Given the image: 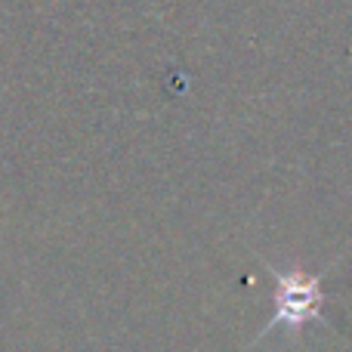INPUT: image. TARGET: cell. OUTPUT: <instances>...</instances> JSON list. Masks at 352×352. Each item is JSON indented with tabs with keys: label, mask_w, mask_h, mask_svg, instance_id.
<instances>
[{
	"label": "cell",
	"mask_w": 352,
	"mask_h": 352,
	"mask_svg": "<svg viewBox=\"0 0 352 352\" xmlns=\"http://www.w3.org/2000/svg\"><path fill=\"white\" fill-rule=\"evenodd\" d=\"M322 309L324 291L318 278H312L306 272H275V318L269 328L287 324L297 334V328H303L306 322L322 318Z\"/></svg>",
	"instance_id": "obj_1"
}]
</instances>
